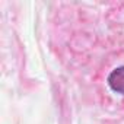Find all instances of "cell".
<instances>
[{"mask_svg": "<svg viewBox=\"0 0 124 124\" xmlns=\"http://www.w3.org/2000/svg\"><path fill=\"white\" fill-rule=\"evenodd\" d=\"M107 82H108V86L120 93V95H124V66H120V67H115L107 78Z\"/></svg>", "mask_w": 124, "mask_h": 124, "instance_id": "cell-1", "label": "cell"}]
</instances>
